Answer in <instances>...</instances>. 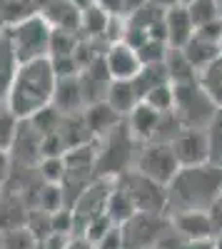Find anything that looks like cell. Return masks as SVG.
<instances>
[{"label": "cell", "instance_id": "6da1fadb", "mask_svg": "<svg viewBox=\"0 0 222 249\" xmlns=\"http://www.w3.org/2000/svg\"><path fill=\"white\" fill-rule=\"evenodd\" d=\"M165 190H167V214L205 212L222 190V167L212 162L195 164V167H180Z\"/></svg>", "mask_w": 222, "mask_h": 249}, {"label": "cell", "instance_id": "7a4b0ae2", "mask_svg": "<svg viewBox=\"0 0 222 249\" xmlns=\"http://www.w3.org/2000/svg\"><path fill=\"white\" fill-rule=\"evenodd\" d=\"M55 82L57 77L50 65V57L20 62V68L13 77L8 100H5V107L18 120H30L35 112H40L53 102Z\"/></svg>", "mask_w": 222, "mask_h": 249}, {"label": "cell", "instance_id": "3957f363", "mask_svg": "<svg viewBox=\"0 0 222 249\" xmlns=\"http://www.w3.org/2000/svg\"><path fill=\"white\" fill-rule=\"evenodd\" d=\"M95 177H110L117 179L120 175H125L128 170H132L135 164V155H137V142L132 140L125 120L112 127L108 135L95 140Z\"/></svg>", "mask_w": 222, "mask_h": 249}, {"label": "cell", "instance_id": "277c9868", "mask_svg": "<svg viewBox=\"0 0 222 249\" xmlns=\"http://www.w3.org/2000/svg\"><path fill=\"white\" fill-rule=\"evenodd\" d=\"M172 90H175L172 112H175L177 122L187 130H205L215 115V110H217V105L200 88V82L197 80L177 82V85H172Z\"/></svg>", "mask_w": 222, "mask_h": 249}, {"label": "cell", "instance_id": "5b68a950", "mask_svg": "<svg viewBox=\"0 0 222 249\" xmlns=\"http://www.w3.org/2000/svg\"><path fill=\"white\" fill-rule=\"evenodd\" d=\"M10 45L18 55V62H30V60H40L48 57V45H50V33L53 28L45 23L43 15H30L20 23L5 28Z\"/></svg>", "mask_w": 222, "mask_h": 249}, {"label": "cell", "instance_id": "8992f818", "mask_svg": "<svg viewBox=\"0 0 222 249\" xmlns=\"http://www.w3.org/2000/svg\"><path fill=\"white\" fill-rule=\"evenodd\" d=\"M132 170L157 184H170V179L177 175L180 164L175 160V152L170 142H145L143 150H137Z\"/></svg>", "mask_w": 222, "mask_h": 249}, {"label": "cell", "instance_id": "52a82bcc", "mask_svg": "<svg viewBox=\"0 0 222 249\" xmlns=\"http://www.w3.org/2000/svg\"><path fill=\"white\" fill-rule=\"evenodd\" d=\"M117 182L123 184V190L130 195L137 212H150V214H167V190L165 184H157L135 170H128L120 175Z\"/></svg>", "mask_w": 222, "mask_h": 249}, {"label": "cell", "instance_id": "ba28073f", "mask_svg": "<svg viewBox=\"0 0 222 249\" xmlns=\"http://www.w3.org/2000/svg\"><path fill=\"white\" fill-rule=\"evenodd\" d=\"M170 227L167 214H150V212H135L125 224H120L125 249H155L160 237Z\"/></svg>", "mask_w": 222, "mask_h": 249}, {"label": "cell", "instance_id": "9c48e42d", "mask_svg": "<svg viewBox=\"0 0 222 249\" xmlns=\"http://www.w3.org/2000/svg\"><path fill=\"white\" fill-rule=\"evenodd\" d=\"M170 147L175 152V160H177L180 167H195V164L210 162V147H207L205 130L183 127L170 140Z\"/></svg>", "mask_w": 222, "mask_h": 249}, {"label": "cell", "instance_id": "30bf717a", "mask_svg": "<svg viewBox=\"0 0 222 249\" xmlns=\"http://www.w3.org/2000/svg\"><path fill=\"white\" fill-rule=\"evenodd\" d=\"M103 62H105L110 80H132L140 72V68H143L137 60V53L125 43L108 45V50L103 53Z\"/></svg>", "mask_w": 222, "mask_h": 249}, {"label": "cell", "instance_id": "8fae6325", "mask_svg": "<svg viewBox=\"0 0 222 249\" xmlns=\"http://www.w3.org/2000/svg\"><path fill=\"white\" fill-rule=\"evenodd\" d=\"M160 120H163V112L152 110L150 105H145L143 100L130 110V115L125 117V124L132 135V140L137 144H145V142H152L155 135H157V127H160Z\"/></svg>", "mask_w": 222, "mask_h": 249}, {"label": "cell", "instance_id": "7c38bea8", "mask_svg": "<svg viewBox=\"0 0 222 249\" xmlns=\"http://www.w3.org/2000/svg\"><path fill=\"white\" fill-rule=\"evenodd\" d=\"M195 35L192 20L185 5H172L165 10V43L170 50H183L185 43Z\"/></svg>", "mask_w": 222, "mask_h": 249}, {"label": "cell", "instance_id": "4fadbf2b", "mask_svg": "<svg viewBox=\"0 0 222 249\" xmlns=\"http://www.w3.org/2000/svg\"><path fill=\"white\" fill-rule=\"evenodd\" d=\"M50 105L60 115H77V112H83L85 110V97H83L80 80L77 77H57Z\"/></svg>", "mask_w": 222, "mask_h": 249}, {"label": "cell", "instance_id": "5bb4252c", "mask_svg": "<svg viewBox=\"0 0 222 249\" xmlns=\"http://www.w3.org/2000/svg\"><path fill=\"white\" fill-rule=\"evenodd\" d=\"M37 15L45 18V23L57 30H70L80 33V20H83V10H80L73 0H50V3L40 10Z\"/></svg>", "mask_w": 222, "mask_h": 249}, {"label": "cell", "instance_id": "9a60e30c", "mask_svg": "<svg viewBox=\"0 0 222 249\" xmlns=\"http://www.w3.org/2000/svg\"><path fill=\"white\" fill-rule=\"evenodd\" d=\"M167 219L183 239H212V224L207 212H175L167 214Z\"/></svg>", "mask_w": 222, "mask_h": 249}, {"label": "cell", "instance_id": "2e32d148", "mask_svg": "<svg viewBox=\"0 0 222 249\" xmlns=\"http://www.w3.org/2000/svg\"><path fill=\"white\" fill-rule=\"evenodd\" d=\"M83 120H85V124H88L92 140H97V137L108 135L112 127H117V124L123 122L125 117H120L105 100H100V102H92V105H88V107L83 110Z\"/></svg>", "mask_w": 222, "mask_h": 249}, {"label": "cell", "instance_id": "e0dca14e", "mask_svg": "<svg viewBox=\"0 0 222 249\" xmlns=\"http://www.w3.org/2000/svg\"><path fill=\"white\" fill-rule=\"evenodd\" d=\"M25 217H28V204L18 192L5 190L0 195V234L25 227Z\"/></svg>", "mask_w": 222, "mask_h": 249}, {"label": "cell", "instance_id": "ac0fdd59", "mask_svg": "<svg viewBox=\"0 0 222 249\" xmlns=\"http://www.w3.org/2000/svg\"><path fill=\"white\" fill-rule=\"evenodd\" d=\"M105 102L120 117H128L130 110L140 102V95L132 85V80H110V85L105 90Z\"/></svg>", "mask_w": 222, "mask_h": 249}, {"label": "cell", "instance_id": "d6986e66", "mask_svg": "<svg viewBox=\"0 0 222 249\" xmlns=\"http://www.w3.org/2000/svg\"><path fill=\"white\" fill-rule=\"evenodd\" d=\"M180 53L185 55V60L190 62V68L195 72H203L210 62H215L222 55L217 43H210V40H203V37H197V35H192Z\"/></svg>", "mask_w": 222, "mask_h": 249}, {"label": "cell", "instance_id": "ffe728a7", "mask_svg": "<svg viewBox=\"0 0 222 249\" xmlns=\"http://www.w3.org/2000/svg\"><path fill=\"white\" fill-rule=\"evenodd\" d=\"M18 68H20V62H18L13 45H10V37L5 30H0V107H5V100H8V92H10Z\"/></svg>", "mask_w": 222, "mask_h": 249}, {"label": "cell", "instance_id": "44dd1931", "mask_svg": "<svg viewBox=\"0 0 222 249\" xmlns=\"http://www.w3.org/2000/svg\"><path fill=\"white\" fill-rule=\"evenodd\" d=\"M57 135L63 137L65 150H75V147H80V144L92 142V135H90L88 124L83 120V112H77V115H63V122H60Z\"/></svg>", "mask_w": 222, "mask_h": 249}, {"label": "cell", "instance_id": "7402d4cb", "mask_svg": "<svg viewBox=\"0 0 222 249\" xmlns=\"http://www.w3.org/2000/svg\"><path fill=\"white\" fill-rule=\"evenodd\" d=\"M135 212H137V210H135L130 195L123 190V184L115 179V187H112V192H110V197H108V204H105V214L110 217L112 224L120 227V224H125Z\"/></svg>", "mask_w": 222, "mask_h": 249}, {"label": "cell", "instance_id": "603a6c76", "mask_svg": "<svg viewBox=\"0 0 222 249\" xmlns=\"http://www.w3.org/2000/svg\"><path fill=\"white\" fill-rule=\"evenodd\" d=\"M197 82L215 105L222 107V55L215 62H210L203 72H197Z\"/></svg>", "mask_w": 222, "mask_h": 249}, {"label": "cell", "instance_id": "cb8c5ba5", "mask_svg": "<svg viewBox=\"0 0 222 249\" xmlns=\"http://www.w3.org/2000/svg\"><path fill=\"white\" fill-rule=\"evenodd\" d=\"M163 82H170L167 70H165V62H157V65H143V68H140V72L132 77V85H135L140 100H143L152 88L163 85Z\"/></svg>", "mask_w": 222, "mask_h": 249}, {"label": "cell", "instance_id": "d4e9b609", "mask_svg": "<svg viewBox=\"0 0 222 249\" xmlns=\"http://www.w3.org/2000/svg\"><path fill=\"white\" fill-rule=\"evenodd\" d=\"M33 207H35V210L48 212V214H53V212H57V210H63V207H65L63 187H60V184H48V182H43V184H40V190H37V195H35ZM33 207H30V210H33Z\"/></svg>", "mask_w": 222, "mask_h": 249}, {"label": "cell", "instance_id": "484cf974", "mask_svg": "<svg viewBox=\"0 0 222 249\" xmlns=\"http://www.w3.org/2000/svg\"><path fill=\"white\" fill-rule=\"evenodd\" d=\"M165 70H167V77L172 85L177 82H190V80H197V72L190 68V62L185 60V55L180 50H167V57H165Z\"/></svg>", "mask_w": 222, "mask_h": 249}, {"label": "cell", "instance_id": "4316f807", "mask_svg": "<svg viewBox=\"0 0 222 249\" xmlns=\"http://www.w3.org/2000/svg\"><path fill=\"white\" fill-rule=\"evenodd\" d=\"M35 13L37 10L33 5V0H0V20H3L5 28L20 23V20H25Z\"/></svg>", "mask_w": 222, "mask_h": 249}, {"label": "cell", "instance_id": "83f0119b", "mask_svg": "<svg viewBox=\"0 0 222 249\" xmlns=\"http://www.w3.org/2000/svg\"><path fill=\"white\" fill-rule=\"evenodd\" d=\"M205 137H207V147H210V162L222 167V107L215 110L210 124L205 127Z\"/></svg>", "mask_w": 222, "mask_h": 249}, {"label": "cell", "instance_id": "f1b7e54d", "mask_svg": "<svg viewBox=\"0 0 222 249\" xmlns=\"http://www.w3.org/2000/svg\"><path fill=\"white\" fill-rule=\"evenodd\" d=\"M80 43V33L70 30H57L53 28L50 33V45H48V57H60V55H73Z\"/></svg>", "mask_w": 222, "mask_h": 249}, {"label": "cell", "instance_id": "f546056e", "mask_svg": "<svg viewBox=\"0 0 222 249\" xmlns=\"http://www.w3.org/2000/svg\"><path fill=\"white\" fill-rule=\"evenodd\" d=\"M143 102L145 105H150L152 110H157V112H172V107H175V90H172V82H163V85H157V88H152L145 97H143Z\"/></svg>", "mask_w": 222, "mask_h": 249}, {"label": "cell", "instance_id": "4dcf8cb0", "mask_svg": "<svg viewBox=\"0 0 222 249\" xmlns=\"http://www.w3.org/2000/svg\"><path fill=\"white\" fill-rule=\"evenodd\" d=\"M187 8V15L192 20V28H200V25H205L210 23V20H217V0H192Z\"/></svg>", "mask_w": 222, "mask_h": 249}, {"label": "cell", "instance_id": "1f68e13d", "mask_svg": "<svg viewBox=\"0 0 222 249\" xmlns=\"http://www.w3.org/2000/svg\"><path fill=\"white\" fill-rule=\"evenodd\" d=\"M167 50H170V48L163 43V40H152V37H148L135 53H137L140 65H157V62H165Z\"/></svg>", "mask_w": 222, "mask_h": 249}, {"label": "cell", "instance_id": "d6a6232c", "mask_svg": "<svg viewBox=\"0 0 222 249\" xmlns=\"http://www.w3.org/2000/svg\"><path fill=\"white\" fill-rule=\"evenodd\" d=\"M33 127L40 132V135H50V132H57L60 130V122H63V115H60L53 105L43 107L40 112H35L30 120H28Z\"/></svg>", "mask_w": 222, "mask_h": 249}, {"label": "cell", "instance_id": "836d02e7", "mask_svg": "<svg viewBox=\"0 0 222 249\" xmlns=\"http://www.w3.org/2000/svg\"><path fill=\"white\" fill-rule=\"evenodd\" d=\"M37 177L48 184H60L65 177V162L63 157H43L37 162Z\"/></svg>", "mask_w": 222, "mask_h": 249}, {"label": "cell", "instance_id": "e575fe53", "mask_svg": "<svg viewBox=\"0 0 222 249\" xmlns=\"http://www.w3.org/2000/svg\"><path fill=\"white\" fill-rule=\"evenodd\" d=\"M35 247H37V239L25 227H18V230L0 234V249H35Z\"/></svg>", "mask_w": 222, "mask_h": 249}, {"label": "cell", "instance_id": "d590c367", "mask_svg": "<svg viewBox=\"0 0 222 249\" xmlns=\"http://www.w3.org/2000/svg\"><path fill=\"white\" fill-rule=\"evenodd\" d=\"M18 124H20V120L8 107H0V152H10Z\"/></svg>", "mask_w": 222, "mask_h": 249}, {"label": "cell", "instance_id": "8d00e7d4", "mask_svg": "<svg viewBox=\"0 0 222 249\" xmlns=\"http://www.w3.org/2000/svg\"><path fill=\"white\" fill-rule=\"evenodd\" d=\"M25 230L37 239V242H43L53 230H50V214L43 212V210H28V217H25Z\"/></svg>", "mask_w": 222, "mask_h": 249}, {"label": "cell", "instance_id": "74e56055", "mask_svg": "<svg viewBox=\"0 0 222 249\" xmlns=\"http://www.w3.org/2000/svg\"><path fill=\"white\" fill-rule=\"evenodd\" d=\"M50 230L57 232V234H68V237H75V217H73V210L70 207H63L50 214Z\"/></svg>", "mask_w": 222, "mask_h": 249}, {"label": "cell", "instance_id": "f35d334b", "mask_svg": "<svg viewBox=\"0 0 222 249\" xmlns=\"http://www.w3.org/2000/svg\"><path fill=\"white\" fill-rule=\"evenodd\" d=\"M195 35L203 37V40H210V43H220V37H222V20L217 18V20H210V23L195 28Z\"/></svg>", "mask_w": 222, "mask_h": 249}, {"label": "cell", "instance_id": "ab89813d", "mask_svg": "<svg viewBox=\"0 0 222 249\" xmlns=\"http://www.w3.org/2000/svg\"><path fill=\"white\" fill-rule=\"evenodd\" d=\"M92 249H125L123 247V234H120V227H112V230L92 244Z\"/></svg>", "mask_w": 222, "mask_h": 249}, {"label": "cell", "instance_id": "60d3db41", "mask_svg": "<svg viewBox=\"0 0 222 249\" xmlns=\"http://www.w3.org/2000/svg\"><path fill=\"white\" fill-rule=\"evenodd\" d=\"M10 172H13V162H10V155H8V152H0V195L5 192L8 179H10Z\"/></svg>", "mask_w": 222, "mask_h": 249}, {"label": "cell", "instance_id": "b9f144b4", "mask_svg": "<svg viewBox=\"0 0 222 249\" xmlns=\"http://www.w3.org/2000/svg\"><path fill=\"white\" fill-rule=\"evenodd\" d=\"M95 5L105 15H125V3L123 0H95Z\"/></svg>", "mask_w": 222, "mask_h": 249}, {"label": "cell", "instance_id": "7bdbcfd3", "mask_svg": "<svg viewBox=\"0 0 222 249\" xmlns=\"http://www.w3.org/2000/svg\"><path fill=\"white\" fill-rule=\"evenodd\" d=\"M68 242H70V237L68 234H57V232H50L43 242H40V244H43L45 249H65L68 247Z\"/></svg>", "mask_w": 222, "mask_h": 249}, {"label": "cell", "instance_id": "ee69618b", "mask_svg": "<svg viewBox=\"0 0 222 249\" xmlns=\"http://www.w3.org/2000/svg\"><path fill=\"white\" fill-rule=\"evenodd\" d=\"M180 249H212V239H185Z\"/></svg>", "mask_w": 222, "mask_h": 249}, {"label": "cell", "instance_id": "f6af8a7d", "mask_svg": "<svg viewBox=\"0 0 222 249\" xmlns=\"http://www.w3.org/2000/svg\"><path fill=\"white\" fill-rule=\"evenodd\" d=\"M65 249H92V244L85 237H70V242H68Z\"/></svg>", "mask_w": 222, "mask_h": 249}, {"label": "cell", "instance_id": "bcb514c9", "mask_svg": "<svg viewBox=\"0 0 222 249\" xmlns=\"http://www.w3.org/2000/svg\"><path fill=\"white\" fill-rule=\"evenodd\" d=\"M123 3H125V15H128V13H132V10H137V8L148 5L150 0H123Z\"/></svg>", "mask_w": 222, "mask_h": 249}, {"label": "cell", "instance_id": "7dc6e473", "mask_svg": "<svg viewBox=\"0 0 222 249\" xmlns=\"http://www.w3.org/2000/svg\"><path fill=\"white\" fill-rule=\"evenodd\" d=\"M212 249H222V232H217L212 237Z\"/></svg>", "mask_w": 222, "mask_h": 249}, {"label": "cell", "instance_id": "c3c4849f", "mask_svg": "<svg viewBox=\"0 0 222 249\" xmlns=\"http://www.w3.org/2000/svg\"><path fill=\"white\" fill-rule=\"evenodd\" d=\"M217 15H220V20H222V0H217Z\"/></svg>", "mask_w": 222, "mask_h": 249}, {"label": "cell", "instance_id": "681fc988", "mask_svg": "<svg viewBox=\"0 0 222 249\" xmlns=\"http://www.w3.org/2000/svg\"><path fill=\"white\" fill-rule=\"evenodd\" d=\"M192 0H177V5H190Z\"/></svg>", "mask_w": 222, "mask_h": 249}, {"label": "cell", "instance_id": "f907efd6", "mask_svg": "<svg viewBox=\"0 0 222 249\" xmlns=\"http://www.w3.org/2000/svg\"><path fill=\"white\" fill-rule=\"evenodd\" d=\"M35 249H45V247H43V244H40V242H37V247H35Z\"/></svg>", "mask_w": 222, "mask_h": 249}, {"label": "cell", "instance_id": "816d5d0a", "mask_svg": "<svg viewBox=\"0 0 222 249\" xmlns=\"http://www.w3.org/2000/svg\"><path fill=\"white\" fill-rule=\"evenodd\" d=\"M217 45H220V53H222V37H220V43H217Z\"/></svg>", "mask_w": 222, "mask_h": 249}, {"label": "cell", "instance_id": "f5cc1de1", "mask_svg": "<svg viewBox=\"0 0 222 249\" xmlns=\"http://www.w3.org/2000/svg\"><path fill=\"white\" fill-rule=\"evenodd\" d=\"M217 199H220V202H222V190H220V195H217Z\"/></svg>", "mask_w": 222, "mask_h": 249}]
</instances>
